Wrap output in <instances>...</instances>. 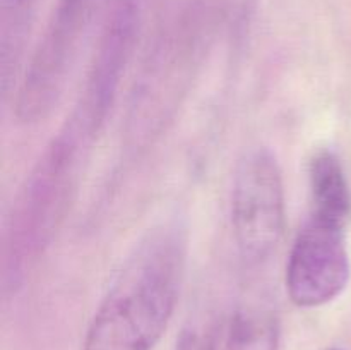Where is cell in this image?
<instances>
[{
  "label": "cell",
  "instance_id": "10",
  "mask_svg": "<svg viewBox=\"0 0 351 350\" xmlns=\"http://www.w3.org/2000/svg\"><path fill=\"white\" fill-rule=\"evenodd\" d=\"M335 350H336V349H335Z\"/></svg>",
  "mask_w": 351,
  "mask_h": 350
},
{
  "label": "cell",
  "instance_id": "7",
  "mask_svg": "<svg viewBox=\"0 0 351 350\" xmlns=\"http://www.w3.org/2000/svg\"><path fill=\"white\" fill-rule=\"evenodd\" d=\"M280 321L273 309L242 304L208 325L189 326L177 350H278Z\"/></svg>",
  "mask_w": 351,
  "mask_h": 350
},
{
  "label": "cell",
  "instance_id": "9",
  "mask_svg": "<svg viewBox=\"0 0 351 350\" xmlns=\"http://www.w3.org/2000/svg\"><path fill=\"white\" fill-rule=\"evenodd\" d=\"M40 0H2L0 9V82L9 95L21 71L27 38L36 17Z\"/></svg>",
  "mask_w": 351,
  "mask_h": 350
},
{
  "label": "cell",
  "instance_id": "1",
  "mask_svg": "<svg viewBox=\"0 0 351 350\" xmlns=\"http://www.w3.org/2000/svg\"><path fill=\"white\" fill-rule=\"evenodd\" d=\"M187 242L184 226L161 223L132 247L93 314L82 350H154L180 297Z\"/></svg>",
  "mask_w": 351,
  "mask_h": 350
},
{
  "label": "cell",
  "instance_id": "8",
  "mask_svg": "<svg viewBox=\"0 0 351 350\" xmlns=\"http://www.w3.org/2000/svg\"><path fill=\"white\" fill-rule=\"evenodd\" d=\"M312 216L346 229L351 218V189L339 158L332 151H319L308 165Z\"/></svg>",
  "mask_w": 351,
  "mask_h": 350
},
{
  "label": "cell",
  "instance_id": "6",
  "mask_svg": "<svg viewBox=\"0 0 351 350\" xmlns=\"http://www.w3.org/2000/svg\"><path fill=\"white\" fill-rule=\"evenodd\" d=\"M345 229L311 216L298 232L287 264V292L298 307L314 309L335 301L350 281Z\"/></svg>",
  "mask_w": 351,
  "mask_h": 350
},
{
  "label": "cell",
  "instance_id": "2",
  "mask_svg": "<svg viewBox=\"0 0 351 350\" xmlns=\"http://www.w3.org/2000/svg\"><path fill=\"white\" fill-rule=\"evenodd\" d=\"M93 143L65 120L24 178L3 232L0 271L3 299L23 290L53 242L74 201Z\"/></svg>",
  "mask_w": 351,
  "mask_h": 350
},
{
  "label": "cell",
  "instance_id": "3",
  "mask_svg": "<svg viewBox=\"0 0 351 350\" xmlns=\"http://www.w3.org/2000/svg\"><path fill=\"white\" fill-rule=\"evenodd\" d=\"M283 172L278 158L264 146L245 151L232 184V226L237 249L247 264L266 261L285 232Z\"/></svg>",
  "mask_w": 351,
  "mask_h": 350
},
{
  "label": "cell",
  "instance_id": "5",
  "mask_svg": "<svg viewBox=\"0 0 351 350\" xmlns=\"http://www.w3.org/2000/svg\"><path fill=\"white\" fill-rule=\"evenodd\" d=\"M147 0H110L108 14L84 88L69 119L98 137L113 108L137 45Z\"/></svg>",
  "mask_w": 351,
  "mask_h": 350
},
{
  "label": "cell",
  "instance_id": "4",
  "mask_svg": "<svg viewBox=\"0 0 351 350\" xmlns=\"http://www.w3.org/2000/svg\"><path fill=\"white\" fill-rule=\"evenodd\" d=\"M95 0H57L45 33L16 88V115L24 124L45 120L65 91L77 60Z\"/></svg>",
  "mask_w": 351,
  "mask_h": 350
}]
</instances>
